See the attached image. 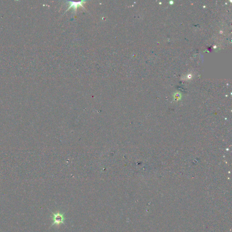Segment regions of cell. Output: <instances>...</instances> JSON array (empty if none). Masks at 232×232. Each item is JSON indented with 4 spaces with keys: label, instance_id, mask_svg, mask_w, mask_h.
I'll list each match as a JSON object with an SVG mask.
<instances>
[{
    "label": "cell",
    "instance_id": "cell-1",
    "mask_svg": "<svg viewBox=\"0 0 232 232\" xmlns=\"http://www.w3.org/2000/svg\"><path fill=\"white\" fill-rule=\"evenodd\" d=\"M86 1H78V2L68 1L67 2H68V4L69 5V6L68 7L66 11L70 9H71V8H73L74 10L75 11H76L78 7H80V6H82V7L84 8V7H83V5Z\"/></svg>",
    "mask_w": 232,
    "mask_h": 232
},
{
    "label": "cell",
    "instance_id": "cell-2",
    "mask_svg": "<svg viewBox=\"0 0 232 232\" xmlns=\"http://www.w3.org/2000/svg\"><path fill=\"white\" fill-rule=\"evenodd\" d=\"M53 220H54L53 225L54 224L59 225L61 223H64V218L63 217V215L59 213L54 214Z\"/></svg>",
    "mask_w": 232,
    "mask_h": 232
}]
</instances>
